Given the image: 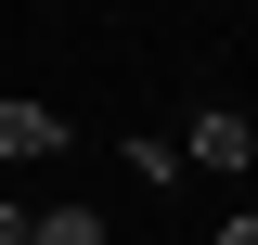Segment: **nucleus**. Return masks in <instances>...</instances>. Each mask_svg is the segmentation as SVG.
I'll list each match as a JSON object with an SVG mask.
<instances>
[{"label": "nucleus", "mask_w": 258, "mask_h": 245, "mask_svg": "<svg viewBox=\"0 0 258 245\" xmlns=\"http://www.w3.org/2000/svg\"><path fill=\"white\" fill-rule=\"evenodd\" d=\"M181 155H194V168H207V181H245V168H258V129L232 116V103H207V116H194V142H181Z\"/></svg>", "instance_id": "f257e3e1"}, {"label": "nucleus", "mask_w": 258, "mask_h": 245, "mask_svg": "<svg viewBox=\"0 0 258 245\" xmlns=\"http://www.w3.org/2000/svg\"><path fill=\"white\" fill-rule=\"evenodd\" d=\"M64 155V103H0V168H39Z\"/></svg>", "instance_id": "f03ea898"}, {"label": "nucleus", "mask_w": 258, "mask_h": 245, "mask_svg": "<svg viewBox=\"0 0 258 245\" xmlns=\"http://www.w3.org/2000/svg\"><path fill=\"white\" fill-rule=\"evenodd\" d=\"M26 245H103V207H26Z\"/></svg>", "instance_id": "7ed1b4c3"}, {"label": "nucleus", "mask_w": 258, "mask_h": 245, "mask_svg": "<svg viewBox=\"0 0 258 245\" xmlns=\"http://www.w3.org/2000/svg\"><path fill=\"white\" fill-rule=\"evenodd\" d=\"M220 245H258V207H232V219H220Z\"/></svg>", "instance_id": "20e7f679"}, {"label": "nucleus", "mask_w": 258, "mask_h": 245, "mask_svg": "<svg viewBox=\"0 0 258 245\" xmlns=\"http://www.w3.org/2000/svg\"><path fill=\"white\" fill-rule=\"evenodd\" d=\"M0 245H26V207H0Z\"/></svg>", "instance_id": "39448f33"}]
</instances>
